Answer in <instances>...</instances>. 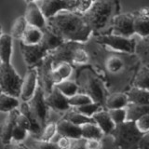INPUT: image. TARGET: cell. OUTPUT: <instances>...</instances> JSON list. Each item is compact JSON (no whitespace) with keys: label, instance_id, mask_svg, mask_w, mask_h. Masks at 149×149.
<instances>
[{"label":"cell","instance_id":"obj_6","mask_svg":"<svg viewBox=\"0 0 149 149\" xmlns=\"http://www.w3.org/2000/svg\"><path fill=\"white\" fill-rule=\"evenodd\" d=\"M97 43L104 45L115 51L134 53L137 41L132 37H124L116 35H101L96 37Z\"/></svg>","mask_w":149,"mask_h":149},{"label":"cell","instance_id":"obj_21","mask_svg":"<svg viewBox=\"0 0 149 149\" xmlns=\"http://www.w3.org/2000/svg\"><path fill=\"white\" fill-rule=\"evenodd\" d=\"M134 21V34L138 35L140 37H146L149 36V15L143 13L141 10L138 14H133Z\"/></svg>","mask_w":149,"mask_h":149},{"label":"cell","instance_id":"obj_38","mask_svg":"<svg viewBox=\"0 0 149 149\" xmlns=\"http://www.w3.org/2000/svg\"><path fill=\"white\" fill-rule=\"evenodd\" d=\"M111 116L112 120L116 125L123 123L127 120V111L126 108H118V109H110L107 110Z\"/></svg>","mask_w":149,"mask_h":149},{"label":"cell","instance_id":"obj_16","mask_svg":"<svg viewBox=\"0 0 149 149\" xmlns=\"http://www.w3.org/2000/svg\"><path fill=\"white\" fill-rule=\"evenodd\" d=\"M20 113V110L14 109L8 114V116L0 125V139L4 144L11 142V134L14 126L16 125L17 116Z\"/></svg>","mask_w":149,"mask_h":149},{"label":"cell","instance_id":"obj_29","mask_svg":"<svg viewBox=\"0 0 149 149\" xmlns=\"http://www.w3.org/2000/svg\"><path fill=\"white\" fill-rule=\"evenodd\" d=\"M20 106V102H19L17 97L6 94V93H0V112H6L9 113L10 111L17 109Z\"/></svg>","mask_w":149,"mask_h":149},{"label":"cell","instance_id":"obj_44","mask_svg":"<svg viewBox=\"0 0 149 149\" xmlns=\"http://www.w3.org/2000/svg\"><path fill=\"white\" fill-rule=\"evenodd\" d=\"M16 124L20 125L21 127L26 129L28 132H30V130H31V122H30V120H29V118H28L25 115L22 114L21 112L19 113V115L17 116Z\"/></svg>","mask_w":149,"mask_h":149},{"label":"cell","instance_id":"obj_9","mask_svg":"<svg viewBox=\"0 0 149 149\" xmlns=\"http://www.w3.org/2000/svg\"><path fill=\"white\" fill-rule=\"evenodd\" d=\"M80 46L78 42H72V41H64L63 43L58 47L54 50H51L49 52L52 60L53 67L57 66L61 63H73V57L74 50Z\"/></svg>","mask_w":149,"mask_h":149},{"label":"cell","instance_id":"obj_4","mask_svg":"<svg viewBox=\"0 0 149 149\" xmlns=\"http://www.w3.org/2000/svg\"><path fill=\"white\" fill-rule=\"evenodd\" d=\"M22 77L17 73L11 63L0 64V91L6 94L20 97Z\"/></svg>","mask_w":149,"mask_h":149},{"label":"cell","instance_id":"obj_30","mask_svg":"<svg viewBox=\"0 0 149 149\" xmlns=\"http://www.w3.org/2000/svg\"><path fill=\"white\" fill-rule=\"evenodd\" d=\"M133 87L149 91V67L144 65L139 70L134 78Z\"/></svg>","mask_w":149,"mask_h":149},{"label":"cell","instance_id":"obj_7","mask_svg":"<svg viewBox=\"0 0 149 149\" xmlns=\"http://www.w3.org/2000/svg\"><path fill=\"white\" fill-rule=\"evenodd\" d=\"M134 16L130 13H119L114 16L111 22L110 34L124 37H132L134 35Z\"/></svg>","mask_w":149,"mask_h":149},{"label":"cell","instance_id":"obj_2","mask_svg":"<svg viewBox=\"0 0 149 149\" xmlns=\"http://www.w3.org/2000/svg\"><path fill=\"white\" fill-rule=\"evenodd\" d=\"M116 2L114 0H93L91 6L83 13L87 24L91 32H100L104 30L115 15Z\"/></svg>","mask_w":149,"mask_h":149},{"label":"cell","instance_id":"obj_1","mask_svg":"<svg viewBox=\"0 0 149 149\" xmlns=\"http://www.w3.org/2000/svg\"><path fill=\"white\" fill-rule=\"evenodd\" d=\"M47 27L64 41L83 43L91 35L82 13L63 10L47 19Z\"/></svg>","mask_w":149,"mask_h":149},{"label":"cell","instance_id":"obj_25","mask_svg":"<svg viewBox=\"0 0 149 149\" xmlns=\"http://www.w3.org/2000/svg\"><path fill=\"white\" fill-rule=\"evenodd\" d=\"M125 108L127 111V120L134 121L143 115L149 114V102L142 104L129 102Z\"/></svg>","mask_w":149,"mask_h":149},{"label":"cell","instance_id":"obj_27","mask_svg":"<svg viewBox=\"0 0 149 149\" xmlns=\"http://www.w3.org/2000/svg\"><path fill=\"white\" fill-rule=\"evenodd\" d=\"M135 53L141 60V62L149 67V36L142 37V39L136 43Z\"/></svg>","mask_w":149,"mask_h":149},{"label":"cell","instance_id":"obj_28","mask_svg":"<svg viewBox=\"0 0 149 149\" xmlns=\"http://www.w3.org/2000/svg\"><path fill=\"white\" fill-rule=\"evenodd\" d=\"M81 133L82 138L84 139H98L102 140L104 136V132L99 128L95 122L87 123L81 126Z\"/></svg>","mask_w":149,"mask_h":149},{"label":"cell","instance_id":"obj_39","mask_svg":"<svg viewBox=\"0 0 149 149\" xmlns=\"http://www.w3.org/2000/svg\"><path fill=\"white\" fill-rule=\"evenodd\" d=\"M28 133L29 132L24 129L21 127L20 125L16 124L14 126L13 128V130H12V134H11V142H14V143H21L22 141H24L26 139Z\"/></svg>","mask_w":149,"mask_h":149},{"label":"cell","instance_id":"obj_35","mask_svg":"<svg viewBox=\"0 0 149 149\" xmlns=\"http://www.w3.org/2000/svg\"><path fill=\"white\" fill-rule=\"evenodd\" d=\"M69 104L71 107H78L92 102V99L86 93H77L74 96L68 98Z\"/></svg>","mask_w":149,"mask_h":149},{"label":"cell","instance_id":"obj_5","mask_svg":"<svg viewBox=\"0 0 149 149\" xmlns=\"http://www.w3.org/2000/svg\"><path fill=\"white\" fill-rule=\"evenodd\" d=\"M28 106L31 112V115L34 116V118L38 122L40 127L43 128L48 123V116L49 107L47 105L45 101V93L42 90V88L38 84L36 88L34 96L27 102Z\"/></svg>","mask_w":149,"mask_h":149},{"label":"cell","instance_id":"obj_22","mask_svg":"<svg viewBox=\"0 0 149 149\" xmlns=\"http://www.w3.org/2000/svg\"><path fill=\"white\" fill-rule=\"evenodd\" d=\"M13 37L11 35L3 34L0 37V60L1 63H11Z\"/></svg>","mask_w":149,"mask_h":149},{"label":"cell","instance_id":"obj_42","mask_svg":"<svg viewBox=\"0 0 149 149\" xmlns=\"http://www.w3.org/2000/svg\"><path fill=\"white\" fill-rule=\"evenodd\" d=\"M134 122L141 132L146 133L149 132V114L141 116L136 120H134Z\"/></svg>","mask_w":149,"mask_h":149},{"label":"cell","instance_id":"obj_3","mask_svg":"<svg viewBox=\"0 0 149 149\" xmlns=\"http://www.w3.org/2000/svg\"><path fill=\"white\" fill-rule=\"evenodd\" d=\"M113 137L114 146L118 149H139V143L143 133L138 130L134 121L126 120L116 125L110 134Z\"/></svg>","mask_w":149,"mask_h":149},{"label":"cell","instance_id":"obj_19","mask_svg":"<svg viewBox=\"0 0 149 149\" xmlns=\"http://www.w3.org/2000/svg\"><path fill=\"white\" fill-rule=\"evenodd\" d=\"M42 31H43V36H42V39L39 44L48 52L57 49L58 47H60L64 42L63 38H61L59 36L56 35L55 33H53L48 27L44 28Z\"/></svg>","mask_w":149,"mask_h":149},{"label":"cell","instance_id":"obj_17","mask_svg":"<svg viewBox=\"0 0 149 149\" xmlns=\"http://www.w3.org/2000/svg\"><path fill=\"white\" fill-rule=\"evenodd\" d=\"M57 134L72 140L82 138L81 126L74 125L66 119L61 118L57 121Z\"/></svg>","mask_w":149,"mask_h":149},{"label":"cell","instance_id":"obj_13","mask_svg":"<svg viewBox=\"0 0 149 149\" xmlns=\"http://www.w3.org/2000/svg\"><path fill=\"white\" fill-rule=\"evenodd\" d=\"M45 101L49 109H52L57 113H66L71 108L68 98L65 97L55 86H53L49 94L45 96Z\"/></svg>","mask_w":149,"mask_h":149},{"label":"cell","instance_id":"obj_51","mask_svg":"<svg viewBox=\"0 0 149 149\" xmlns=\"http://www.w3.org/2000/svg\"><path fill=\"white\" fill-rule=\"evenodd\" d=\"M2 35H3V34H2V29H1V26H0V37H1Z\"/></svg>","mask_w":149,"mask_h":149},{"label":"cell","instance_id":"obj_43","mask_svg":"<svg viewBox=\"0 0 149 149\" xmlns=\"http://www.w3.org/2000/svg\"><path fill=\"white\" fill-rule=\"evenodd\" d=\"M93 0H74V11L79 12V13H85L88 8L91 6Z\"/></svg>","mask_w":149,"mask_h":149},{"label":"cell","instance_id":"obj_53","mask_svg":"<svg viewBox=\"0 0 149 149\" xmlns=\"http://www.w3.org/2000/svg\"></svg>","mask_w":149,"mask_h":149},{"label":"cell","instance_id":"obj_52","mask_svg":"<svg viewBox=\"0 0 149 149\" xmlns=\"http://www.w3.org/2000/svg\"><path fill=\"white\" fill-rule=\"evenodd\" d=\"M0 64H1V60H0Z\"/></svg>","mask_w":149,"mask_h":149},{"label":"cell","instance_id":"obj_10","mask_svg":"<svg viewBox=\"0 0 149 149\" xmlns=\"http://www.w3.org/2000/svg\"><path fill=\"white\" fill-rule=\"evenodd\" d=\"M20 49L28 68L36 67L49 53L40 44L25 45L21 42Z\"/></svg>","mask_w":149,"mask_h":149},{"label":"cell","instance_id":"obj_14","mask_svg":"<svg viewBox=\"0 0 149 149\" xmlns=\"http://www.w3.org/2000/svg\"><path fill=\"white\" fill-rule=\"evenodd\" d=\"M23 16H24L28 25L37 27L41 30L47 27V19L45 18L43 12L41 11L36 2H31L27 4L25 13Z\"/></svg>","mask_w":149,"mask_h":149},{"label":"cell","instance_id":"obj_23","mask_svg":"<svg viewBox=\"0 0 149 149\" xmlns=\"http://www.w3.org/2000/svg\"><path fill=\"white\" fill-rule=\"evenodd\" d=\"M43 36V31L39 28L27 25L26 29L21 38V42L25 45H36L39 44Z\"/></svg>","mask_w":149,"mask_h":149},{"label":"cell","instance_id":"obj_26","mask_svg":"<svg viewBox=\"0 0 149 149\" xmlns=\"http://www.w3.org/2000/svg\"><path fill=\"white\" fill-rule=\"evenodd\" d=\"M126 94H127L129 102H130V104H142L149 102V91L147 90H143V88L133 87Z\"/></svg>","mask_w":149,"mask_h":149},{"label":"cell","instance_id":"obj_45","mask_svg":"<svg viewBox=\"0 0 149 149\" xmlns=\"http://www.w3.org/2000/svg\"><path fill=\"white\" fill-rule=\"evenodd\" d=\"M86 149H101L102 142L98 139H87L85 142Z\"/></svg>","mask_w":149,"mask_h":149},{"label":"cell","instance_id":"obj_49","mask_svg":"<svg viewBox=\"0 0 149 149\" xmlns=\"http://www.w3.org/2000/svg\"><path fill=\"white\" fill-rule=\"evenodd\" d=\"M4 149H28L24 144L21 143L10 142L7 144H4Z\"/></svg>","mask_w":149,"mask_h":149},{"label":"cell","instance_id":"obj_47","mask_svg":"<svg viewBox=\"0 0 149 149\" xmlns=\"http://www.w3.org/2000/svg\"><path fill=\"white\" fill-rule=\"evenodd\" d=\"M58 146H60L61 149H69L70 146H71L72 143V139L67 138V137H63V136H60V139L57 142Z\"/></svg>","mask_w":149,"mask_h":149},{"label":"cell","instance_id":"obj_37","mask_svg":"<svg viewBox=\"0 0 149 149\" xmlns=\"http://www.w3.org/2000/svg\"><path fill=\"white\" fill-rule=\"evenodd\" d=\"M105 66L109 72L116 74L123 69L124 63L118 56H111L105 62Z\"/></svg>","mask_w":149,"mask_h":149},{"label":"cell","instance_id":"obj_31","mask_svg":"<svg viewBox=\"0 0 149 149\" xmlns=\"http://www.w3.org/2000/svg\"><path fill=\"white\" fill-rule=\"evenodd\" d=\"M62 118H64L70 122H72L74 125L77 126H82L84 124L87 123H91V122H94L92 118H88V116H84L80 113H78L77 111H67L66 113L64 114V116Z\"/></svg>","mask_w":149,"mask_h":149},{"label":"cell","instance_id":"obj_20","mask_svg":"<svg viewBox=\"0 0 149 149\" xmlns=\"http://www.w3.org/2000/svg\"><path fill=\"white\" fill-rule=\"evenodd\" d=\"M72 64L69 63H61L57 66L53 67L51 72V79H52L53 85H57L60 82L68 79L72 74Z\"/></svg>","mask_w":149,"mask_h":149},{"label":"cell","instance_id":"obj_48","mask_svg":"<svg viewBox=\"0 0 149 149\" xmlns=\"http://www.w3.org/2000/svg\"><path fill=\"white\" fill-rule=\"evenodd\" d=\"M139 149H149V132L143 133L139 143Z\"/></svg>","mask_w":149,"mask_h":149},{"label":"cell","instance_id":"obj_33","mask_svg":"<svg viewBox=\"0 0 149 149\" xmlns=\"http://www.w3.org/2000/svg\"><path fill=\"white\" fill-rule=\"evenodd\" d=\"M27 22L25 20L24 16L18 17L15 21H14L12 27H11V36L13 38L21 39L22 36L24 33L26 27H27Z\"/></svg>","mask_w":149,"mask_h":149},{"label":"cell","instance_id":"obj_36","mask_svg":"<svg viewBox=\"0 0 149 149\" xmlns=\"http://www.w3.org/2000/svg\"><path fill=\"white\" fill-rule=\"evenodd\" d=\"M57 133V122H48L43 128L39 135L38 139L43 140V141H51V139L54 137V135Z\"/></svg>","mask_w":149,"mask_h":149},{"label":"cell","instance_id":"obj_8","mask_svg":"<svg viewBox=\"0 0 149 149\" xmlns=\"http://www.w3.org/2000/svg\"><path fill=\"white\" fill-rule=\"evenodd\" d=\"M37 5L46 19L56 15L60 11H74V0H39Z\"/></svg>","mask_w":149,"mask_h":149},{"label":"cell","instance_id":"obj_41","mask_svg":"<svg viewBox=\"0 0 149 149\" xmlns=\"http://www.w3.org/2000/svg\"><path fill=\"white\" fill-rule=\"evenodd\" d=\"M88 61V55L86 50L82 49V47L79 46L78 48L74 50V57H73V63L77 64H84L87 63Z\"/></svg>","mask_w":149,"mask_h":149},{"label":"cell","instance_id":"obj_12","mask_svg":"<svg viewBox=\"0 0 149 149\" xmlns=\"http://www.w3.org/2000/svg\"><path fill=\"white\" fill-rule=\"evenodd\" d=\"M38 86V73L36 67L28 68L22 78L20 97L23 102H28L34 96Z\"/></svg>","mask_w":149,"mask_h":149},{"label":"cell","instance_id":"obj_40","mask_svg":"<svg viewBox=\"0 0 149 149\" xmlns=\"http://www.w3.org/2000/svg\"><path fill=\"white\" fill-rule=\"evenodd\" d=\"M32 146L34 149H61L56 142L43 141L38 138H35L33 140Z\"/></svg>","mask_w":149,"mask_h":149},{"label":"cell","instance_id":"obj_46","mask_svg":"<svg viewBox=\"0 0 149 149\" xmlns=\"http://www.w3.org/2000/svg\"><path fill=\"white\" fill-rule=\"evenodd\" d=\"M85 142H86V139H84V138L74 139L72 140L71 146H70L69 149H86Z\"/></svg>","mask_w":149,"mask_h":149},{"label":"cell","instance_id":"obj_11","mask_svg":"<svg viewBox=\"0 0 149 149\" xmlns=\"http://www.w3.org/2000/svg\"><path fill=\"white\" fill-rule=\"evenodd\" d=\"M38 73V84L42 88L45 96L48 95L53 88L52 79H51V72L53 69V63L50 56L48 55L42 60V62L36 66Z\"/></svg>","mask_w":149,"mask_h":149},{"label":"cell","instance_id":"obj_24","mask_svg":"<svg viewBox=\"0 0 149 149\" xmlns=\"http://www.w3.org/2000/svg\"><path fill=\"white\" fill-rule=\"evenodd\" d=\"M129 104V100L126 93H114L106 97L104 106L106 110L125 108Z\"/></svg>","mask_w":149,"mask_h":149},{"label":"cell","instance_id":"obj_50","mask_svg":"<svg viewBox=\"0 0 149 149\" xmlns=\"http://www.w3.org/2000/svg\"><path fill=\"white\" fill-rule=\"evenodd\" d=\"M24 1L28 4V3H31V2H36V1H39V0H24Z\"/></svg>","mask_w":149,"mask_h":149},{"label":"cell","instance_id":"obj_34","mask_svg":"<svg viewBox=\"0 0 149 149\" xmlns=\"http://www.w3.org/2000/svg\"><path fill=\"white\" fill-rule=\"evenodd\" d=\"M74 110L84 115V116H88V118H92V116L95 113L102 110V105L101 104H99V102H91V104H88L85 105L74 107Z\"/></svg>","mask_w":149,"mask_h":149},{"label":"cell","instance_id":"obj_32","mask_svg":"<svg viewBox=\"0 0 149 149\" xmlns=\"http://www.w3.org/2000/svg\"><path fill=\"white\" fill-rule=\"evenodd\" d=\"M54 86L67 98H70V97L74 96V94H77V91H78V86L77 84L73 81L68 80V79L60 82L59 84L54 85Z\"/></svg>","mask_w":149,"mask_h":149},{"label":"cell","instance_id":"obj_18","mask_svg":"<svg viewBox=\"0 0 149 149\" xmlns=\"http://www.w3.org/2000/svg\"><path fill=\"white\" fill-rule=\"evenodd\" d=\"M92 118L105 135H110L116 127V124L112 120L107 110L102 109L99 112H97V113H95L92 116Z\"/></svg>","mask_w":149,"mask_h":149},{"label":"cell","instance_id":"obj_15","mask_svg":"<svg viewBox=\"0 0 149 149\" xmlns=\"http://www.w3.org/2000/svg\"><path fill=\"white\" fill-rule=\"evenodd\" d=\"M85 90L86 94L90 96L93 102H99L102 105L104 104V101L106 99L105 91L102 87V83L98 79L92 76H87L85 78Z\"/></svg>","mask_w":149,"mask_h":149}]
</instances>
